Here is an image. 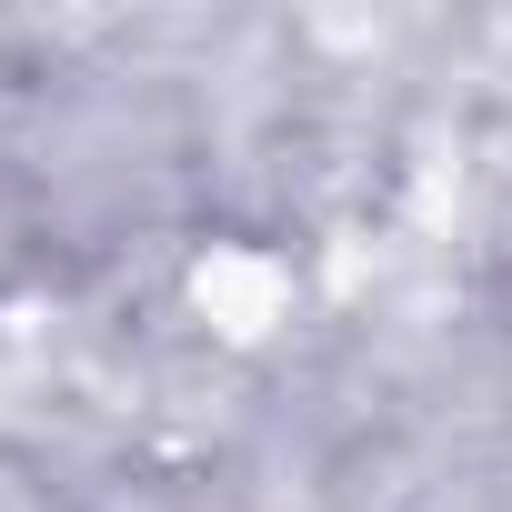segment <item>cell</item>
Masks as SVG:
<instances>
[{
  "instance_id": "cell-1",
  "label": "cell",
  "mask_w": 512,
  "mask_h": 512,
  "mask_svg": "<svg viewBox=\"0 0 512 512\" xmlns=\"http://www.w3.org/2000/svg\"><path fill=\"white\" fill-rule=\"evenodd\" d=\"M181 322L211 352H272L302 322V262L262 231H211L181 251Z\"/></svg>"
}]
</instances>
